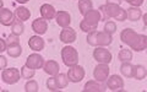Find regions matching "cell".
Listing matches in <instances>:
<instances>
[{
	"instance_id": "1",
	"label": "cell",
	"mask_w": 147,
	"mask_h": 92,
	"mask_svg": "<svg viewBox=\"0 0 147 92\" xmlns=\"http://www.w3.org/2000/svg\"><path fill=\"white\" fill-rule=\"evenodd\" d=\"M99 11L103 12L102 20L107 18H114L118 21H125L126 20V10L123 9L120 5H110V4H104L99 7Z\"/></svg>"
},
{
	"instance_id": "2",
	"label": "cell",
	"mask_w": 147,
	"mask_h": 92,
	"mask_svg": "<svg viewBox=\"0 0 147 92\" xmlns=\"http://www.w3.org/2000/svg\"><path fill=\"white\" fill-rule=\"evenodd\" d=\"M61 59L66 66H72L79 63V52L71 45H65L61 49Z\"/></svg>"
},
{
	"instance_id": "3",
	"label": "cell",
	"mask_w": 147,
	"mask_h": 92,
	"mask_svg": "<svg viewBox=\"0 0 147 92\" xmlns=\"http://www.w3.org/2000/svg\"><path fill=\"white\" fill-rule=\"evenodd\" d=\"M20 77H21V72L16 68H10V69L5 68L3 70V72H1V79L7 85L17 84V82L20 81Z\"/></svg>"
},
{
	"instance_id": "4",
	"label": "cell",
	"mask_w": 147,
	"mask_h": 92,
	"mask_svg": "<svg viewBox=\"0 0 147 92\" xmlns=\"http://www.w3.org/2000/svg\"><path fill=\"white\" fill-rule=\"evenodd\" d=\"M86 72H85V69L84 66L79 65V64H76V65H72V66H69V70H67V79L70 82H74V84H77V82L82 81V79L85 77Z\"/></svg>"
},
{
	"instance_id": "5",
	"label": "cell",
	"mask_w": 147,
	"mask_h": 92,
	"mask_svg": "<svg viewBox=\"0 0 147 92\" xmlns=\"http://www.w3.org/2000/svg\"><path fill=\"white\" fill-rule=\"evenodd\" d=\"M93 58L97 63L109 64L113 59V55L108 49H105L104 47H96V49L93 50Z\"/></svg>"
},
{
	"instance_id": "6",
	"label": "cell",
	"mask_w": 147,
	"mask_h": 92,
	"mask_svg": "<svg viewBox=\"0 0 147 92\" xmlns=\"http://www.w3.org/2000/svg\"><path fill=\"white\" fill-rule=\"evenodd\" d=\"M109 72H110L109 64H102V63H98L97 65H96L94 70H93V77H94V80L104 82L105 80L108 79Z\"/></svg>"
},
{
	"instance_id": "7",
	"label": "cell",
	"mask_w": 147,
	"mask_h": 92,
	"mask_svg": "<svg viewBox=\"0 0 147 92\" xmlns=\"http://www.w3.org/2000/svg\"><path fill=\"white\" fill-rule=\"evenodd\" d=\"M25 65L30 69H33V70H37V69H42L44 65V58L38 53H33L30 54L26 59V64Z\"/></svg>"
},
{
	"instance_id": "8",
	"label": "cell",
	"mask_w": 147,
	"mask_h": 92,
	"mask_svg": "<svg viewBox=\"0 0 147 92\" xmlns=\"http://www.w3.org/2000/svg\"><path fill=\"white\" fill-rule=\"evenodd\" d=\"M107 81V89H109L110 91H123L124 90V80L121 79V76L117 75V74H114V75H110L108 76V79L105 80Z\"/></svg>"
},
{
	"instance_id": "9",
	"label": "cell",
	"mask_w": 147,
	"mask_h": 92,
	"mask_svg": "<svg viewBox=\"0 0 147 92\" xmlns=\"http://www.w3.org/2000/svg\"><path fill=\"white\" fill-rule=\"evenodd\" d=\"M84 20L85 22H87L90 26L97 27L99 21H102V15H100L99 10H94V9H91V10L87 11L84 15Z\"/></svg>"
},
{
	"instance_id": "10",
	"label": "cell",
	"mask_w": 147,
	"mask_h": 92,
	"mask_svg": "<svg viewBox=\"0 0 147 92\" xmlns=\"http://www.w3.org/2000/svg\"><path fill=\"white\" fill-rule=\"evenodd\" d=\"M107 90V85L102 81L90 80L84 86V92H104Z\"/></svg>"
},
{
	"instance_id": "11",
	"label": "cell",
	"mask_w": 147,
	"mask_h": 92,
	"mask_svg": "<svg viewBox=\"0 0 147 92\" xmlns=\"http://www.w3.org/2000/svg\"><path fill=\"white\" fill-rule=\"evenodd\" d=\"M76 31L72 28V27H65V28H63L61 32H60V41L63 43L65 44H70V43H74L76 41Z\"/></svg>"
},
{
	"instance_id": "12",
	"label": "cell",
	"mask_w": 147,
	"mask_h": 92,
	"mask_svg": "<svg viewBox=\"0 0 147 92\" xmlns=\"http://www.w3.org/2000/svg\"><path fill=\"white\" fill-rule=\"evenodd\" d=\"M32 30H33L34 33L38 34V36L44 34L48 30V21L44 20L43 17L36 18V20H33V22H32Z\"/></svg>"
},
{
	"instance_id": "13",
	"label": "cell",
	"mask_w": 147,
	"mask_h": 92,
	"mask_svg": "<svg viewBox=\"0 0 147 92\" xmlns=\"http://www.w3.org/2000/svg\"><path fill=\"white\" fill-rule=\"evenodd\" d=\"M137 32L134 31L132 28H124L121 31V33H120V39H121V42L124 44H126L127 47H130V45L134 43V41L135 38L137 37Z\"/></svg>"
},
{
	"instance_id": "14",
	"label": "cell",
	"mask_w": 147,
	"mask_h": 92,
	"mask_svg": "<svg viewBox=\"0 0 147 92\" xmlns=\"http://www.w3.org/2000/svg\"><path fill=\"white\" fill-rule=\"evenodd\" d=\"M54 18H55L57 25L63 27V28L69 27V26H70V24H71V15L67 11H58Z\"/></svg>"
},
{
	"instance_id": "15",
	"label": "cell",
	"mask_w": 147,
	"mask_h": 92,
	"mask_svg": "<svg viewBox=\"0 0 147 92\" xmlns=\"http://www.w3.org/2000/svg\"><path fill=\"white\" fill-rule=\"evenodd\" d=\"M13 12L10 10V9H6V7H1L0 9V24L4 25V26H11V24L15 20L13 17Z\"/></svg>"
},
{
	"instance_id": "16",
	"label": "cell",
	"mask_w": 147,
	"mask_h": 92,
	"mask_svg": "<svg viewBox=\"0 0 147 92\" xmlns=\"http://www.w3.org/2000/svg\"><path fill=\"white\" fill-rule=\"evenodd\" d=\"M44 45H45L44 39L40 36L36 34V36L30 37V39H28V47L32 50H34V52H40V50L44 49Z\"/></svg>"
},
{
	"instance_id": "17",
	"label": "cell",
	"mask_w": 147,
	"mask_h": 92,
	"mask_svg": "<svg viewBox=\"0 0 147 92\" xmlns=\"http://www.w3.org/2000/svg\"><path fill=\"white\" fill-rule=\"evenodd\" d=\"M39 11H40V16H42L44 20H47V21L53 20V18L55 17V15H57V10H55V7L53 5H50V4H43V5L40 6Z\"/></svg>"
},
{
	"instance_id": "18",
	"label": "cell",
	"mask_w": 147,
	"mask_h": 92,
	"mask_svg": "<svg viewBox=\"0 0 147 92\" xmlns=\"http://www.w3.org/2000/svg\"><path fill=\"white\" fill-rule=\"evenodd\" d=\"M131 49H134L135 52H142L147 48V36L146 34H137L135 38L134 43L130 45Z\"/></svg>"
},
{
	"instance_id": "19",
	"label": "cell",
	"mask_w": 147,
	"mask_h": 92,
	"mask_svg": "<svg viewBox=\"0 0 147 92\" xmlns=\"http://www.w3.org/2000/svg\"><path fill=\"white\" fill-rule=\"evenodd\" d=\"M43 70L45 74H48L49 76H55L57 74H59V70H60V66H59L58 62L55 60H47L44 62V65H43Z\"/></svg>"
},
{
	"instance_id": "20",
	"label": "cell",
	"mask_w": 147,
	"mask_h": 92,
	"mask_svg": "<svg viewBox=\"0 0 147 92\" xmlns=\"http://www.w3.org/2000/svg\"><path fill=\"white\" fill-rule=\"evenodd\" d=\"M113 37L104 31H97V47H107L112 44Z\"/></svg>"
},
{
	"instance_id": "21",
	"label": "cell",
	"mask_w": 147,
	"mask_h": 92,
	"mask_svg": "<svg viewBox=\"0 0 147 92\" xmlns=\"http://www.w3.org/2000/svg\"><path fill=\"white\" fill-rule=\"evenodd\" d=\"M141 16H142V10L137 6H131L126 10V20L129 21L136 22L140 20Z\"/></svg>"
},
{
	"instance_id": "22",
	"label": "cell",
	"mask_w": 147,
	"mask_h": 92,
	"mask_svg": "<svg viewBox=\"0 0 147 92\" xmlns=\"http://www.w3.org/2000/svg\"><path fill=\"white\" fill-rule=\"evenodd\" d=\"M147 75V70L144 65H140V64H136L132 68V77H135L136 80H144Z\"/></svg>"
},
{
	"instance_id": "23",
	"label": "cell",
	"mask_w": 147,
	"mask_h": 92,
	"mask_svg": "<svg viewBox=\"0 0 147 92\" xmlns=\"http://www.w3.org/2000/svg\"><path fill=\"white\" fill-rule=\"evenodd\" d=\"M15 15H16V17H17L20 21L25 22V21H27V20H30V17H31V11H30L26 6H18L16 10H15Z\"/></svg>"
},
{
	"instance_id": "24",
	"label": "cell",
	"mask_w": 147,
	"mask_h": 92,
	"mask_svg": "<svg viewBox=\"0 0 147 92\" xmlns=\"http://www.w3.org/2000/svg\"><path fill=\"white\" fill-rule=\"evenodd\" d=\"M24 32H25V25H24V22L20 21L18 18H15L13 22L11 24V33L20 37L22 33H24Z\"/></svg>"
},
{
	"instance_id": "25",
	"label": "cell",
	"mask_w": 147,
	"mask_h": 92,
	"mask_svg": "<svg viewBox=\"0 0 147 92\" xmlns=\"http://www.w3.org/2000/svg\"><path fill=\"white\" fill-rule=\"evenodd\" d=\"M54 80H55V84H57V87L59 91L65 89L69 84V79L65 74H57V75L54 76Z\"/></svg>"
},
{
	"instance_id": "26",
	"label": "cell",
	"mask_w": 147,
	"mask_h": 92,
	"mask_svg": "<svg viewBox=\"0 0 147 92\" xmlns=\"http://www.w3.org/2000/svg\"><path fill=\"white\" fill-rule=\"evenodd\" d=\"M79 11L81 15H85V14L91 10V9H93V3H92V0H79Z\"/></svg>"
},
{
	"instance_id": "27",
	"label": "cell",
	"mask_w": 147,
	"mask_h": 92,
	"mask_svg": "<svg viewBox=\"0 0 147 92\" xmlns=\"http://www.w3.org/2000/svg\"><path fill=\"white\" fill-rule=\"evenodd\" d=\"M6 52H7V55L10 58H18L22 54V47L20 44L10 45V47L6 48Z\"/></svg>"
},
{
	"instance_id": "28",
	"label": "cell",
	"mask_w": 147,
	"mask_h": 92,
	"mask_svg": "<svg viewBox=\"0 0 147 92\" xmlns=\"http://www.w3.org/2000/svg\"><path fill=\"white\" fill-rule=\"evenodd\" d=\"M118 59L121 63H127L132 60V52L130 49H121L118 54Z\"/></svg>"
},
{
	"instance_id": "29",
	"label": "cell",
	"mask_w": 147,
	"mask_h": 92,
	"mask_svg": "<svg viewBox=\"0 0 147 92\" xmlns=\"http://www.w3.org/2000/svg\"><path fill=\"white\" fill-rule=\"evenodd\" d=\"M132 68H134V65L130 63V62H127V63H123L121 64V66H120V72H121V75L123 76H125V77H132Z\"/></svg>"
},
{
	"instance_id": "30",
	"label": "cell",
	"mask_w": 147,
	"mask_h": 92,
	"mask_svg": "<svg viewBox=\"0 0 147 92\" xmlns=\"http://www.w3.org/2000/svg\"><path fill=\"white\" fill-rule=\"evenodd\" d=\"M20 72H21V77H22V79L30 80V79H32V77L34 76L36 70H33V69H30V68H27V66L25 65V66H22V68H21Z\"/></svg>"
},
{
	"instance_id": "31",
	"label": "cell",
	"mask_w": 147,
	"mask_h": 92,
	"mask_svg": "<svg viewBox=\"0 0 147 92\" xmlns=\"http://www.w3.org/2000/svg\"><path fill=\"white\" fill-rule=\"evenodd\" d=\"M86 41H87V44L91 45V47H97V30L88 32Z\"/></svg>"
},
{
	"instance_id": "32",
	"label": "cell",
	"mask_w": 147,
	"mask_h": 92,
	"mask_svg": "<svg viewBox=\"0 0 147 92\" xmlns=\"http://www.w3.org/2000/svg\"><path fill=\"white\" fill-rule=\"evenodd\" d=\"M103 30H104V32H107L108 34L113 36L117 32V24L114 21H105Z\"/></svg>"
},
{
	"instance_id": "33",
	"label": "cell",
	"mask_w": 147,
	"mask_h": 92,
	"mask_svg": "<svg viewBox=\"0 0 147 92\" xmlns=\"http://www.w3.org/2000/svg\"><path fill=\"white\" fill-rule=\"evenodd\" d=\"M38 90H39L38 82H37L36 80H28L26 82V85H25V91L26 92H37Z\"/></svg>"
},
{
	"instance_id": "34",
	"label": "cell",
	"mask_w": 147,
	"mask_h": 92,
	"mask_svg": "<svg viewBox=\"0 0 147 92\" xmlns=\"http://www.w3.org/2000/svg\"><path fill=\"white\" fill-rule=\"evenodd\" d=\"M16 44H20V38H18V36L10 34L6 39V45L10 47V45H16Z\"/></svg>"
},
{
	"instance_id": "35",
	"label": "cell",
	"mask_w": 147,
	"mask_h": 92,
	"mask_svg": "<svg viewBox=\"0 0 147 92\" xmlns=\"http://www.w3.org/2000/svg\"><path fill=\"white\" fill-rule=\"evenodd\" d=\"M80 30L84 31V32H86V33H88V32H91V31L97 30V27L90 26L88 24H87V22H85V20H82V21L80 22Z\"/></svg>"
},
{
	"instance_id": "36",
	"label": "cell",
	"mask_w": 147,
	"mask_h": 92,
	"mask_svg": "<svg viewBox=\"0 0 147 92\" xmlns=\"http://www.w3.org/2000/svg\"><path fill=\"white\" fill-rule=\"evenodd\" d=\"M45 85H47V89L49 91H59L58 87H57V84H55V80H54V76L53 77H49V79L47 80V82H45Z\"/></svg>"
},
{
	"instance_id": "37",
	"label": "cell",
	"mask_w": 147,
	"mask_h": 92,
	"mask_svg": "<svg viewBox=\"0 0 147 92\" xmlns=\"http://www.w3.org/2000/svg\"><path fill=\"white\" fill-rule=\"evenodd\" d=\"M124 1H126L127 4H130L131 6H141L142 4H144L145 0H124Z\"/></svg>"
},
{
	"instance_id": "38",
	"label": "cell",
	"mask_w": 147,
	"mask_h": 92,
	"mask_svg": "<svg viewBox=\"0 0 147 92\" xmlns=\"http://www.w3.org/2000/svg\"><path fill=\"white\" fill-rule=\"evenodd\" d=\"M7 66V59L4 55H0V70H4Z\"/></svg>"
},
{
	"instance_id": "39",
	"label": "cell",
	"mask_w": 147,
	"mask_h": 92,
	"mask_svg": "<svg viewBox=\"0 0 147 92\" xmlns=\"http://www.w3.org/2000/svg\"><path fill=\"white\" fill-rule=\"evenodd\" d=\"M6 48H7V45H6V41H4V39L0 38V54H1L3 52H5Z\"/></svg>"
},
{
	"instance_id": "40",
	"label": "cell",
	"mask_w": 147,
	"mask_h": 92,
	"mask_svg": "<svg viewBox=\"0 0 147 92\" xmlns=\"http://www.w3.org/2000/svg\"><path fill=\"white\" fill-rule=\"evenodd\" d=\"M123 0H107L105 4H110V5H120Z\"/></svg>"
},
{
	"instance_id": "41",
	"label": "cell",
	"mask_w": 147,
	"mask_h": 92,
	"mask_svg": "<svg viewBox=\"0 0 147 92\" xmlns=\"http://www.w3.org/2000/svg\"><path fill=\"white\" fill-rule=\"evenodd\" d=\"M142 18H144V26L146 27V25H147V14H142V16H141Z\"/></svg>"
},
{
	"instance_id": "42",
	"label": "cell",
	"mask_w": 147,
	"mask_h": 92,
	"mask_svg": "<svg viewBox=\"0 0 147 92\" xmlns=\"http://www.w3.org/2000/svg\"><path fill=\"white\" fill-rule=\"evenodd\" d=\"M16 1H17L18 4H26V3H28L30 0H16Z\"/></svg>"
},
{
	"instance_id": "43",
	"label": "cell",
	"mask_w": 147,
	"mask_h": 92,
	"mask_svg": "<svg viewBox=\"0 0 147 92\" xmlns=\"http://www.w3.org/2000/svg\"><path fill=\"white\" fill-rule=\"evenodd\" d=\"M3 5H4V3H3V0H0V9L3 7Z\"/></svg>"
},
{
	"instance_id": "44",
	"label": "cell",
	"mask_w": 147,
	"mask_h": 92,
	"mask_svg": "<svg viewBox=\"0 0 147 92\" xmlns=\"http://www.w3.org/2000/svg\"><path fill=\"white\" fill-rule=\"evenodd\" d=\"M0 91H1V86H0Z\"/></svg>"
}]
</instances>
